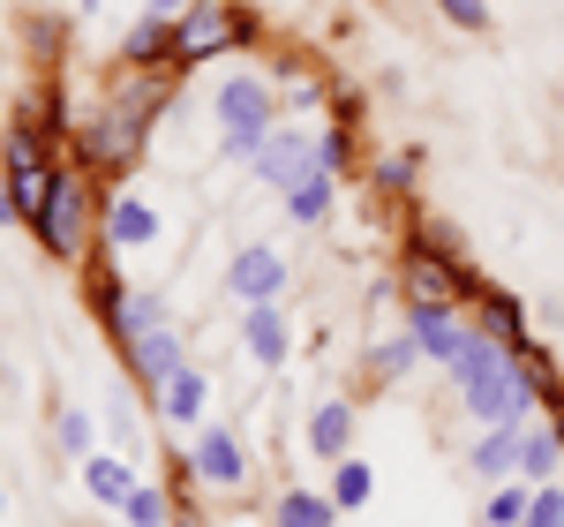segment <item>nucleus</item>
Masks as SVG:
<instances>
[{"label": "nucleus", "mask_w": 564, "mask_h": 527, "mask_svg": "<svg viewBox=\"0 0 564 527\" xmlns=\"http://www.w3.org/2000/svg\"><path fill=\"white\" fill-rule=\"evenodd\" d=\"M166 98L159 76H143L135 90H121L113 106H106V121L90 129V166H129V151L143 143V121H151V106Z\"/></svg>", "instance_id": "nucleus-1"}, {"label": "nucleus", "mask_w": 564, "mask_h": 527, "mask_svg": "<svg viewBox=\"0 0 564 527\" xmlns=\"http://www.w3.org/2000/svg\"><path fill=\"white\" fill-rule=\"evenodd\" d=\"M271 84L263 76H234L218 90V129H226V159H257L263 136H271Z\"/></svg>", "instance_id": "nucleus-2"}, {"label": "nucleus", "mask_w": 564, "mask_h": 527, "mask_svg": "<svg viewBox=\"0 0 564 527\" xmlns=\"http://www.w3.org/2000/svg\"><path fill=\"white\" fill-rule=\"evenodd\" d=\"M0 174H8V196H15V212H23V219H39V212H45V196H53V181H61V166H45L39 129H8Z\"/></svg>", "instance_id": "nucleus-3"}, {"label": "nucleus", "mask_w": 564, "mask_h": 527, "mask_svg": "<svg viewBox=\"0 0 564 527\" xmlns=\"http://www.w3.org/2000/svg\"><path fill=\"white\" fill-rule=\"evenodd\" d=\"M31 226H39V241L53 249V257H76V249H84V234H90V189H84V174H61V181H53V196H45V212Z\"/></svg>", "instance_id": "nucleus-4"}, {"label": "nucleus", "mask_w": 564, "mask_h": 527, "mask_svg": "<svg viewBox=\"0 0 564 527\" xmlns=\"http://www.w3.org/2000/svg\"><path fill=\"white\" fill-rule=\"evenodd\" d=\"M226 45H241V15L218 8V0H188L174 23V61H212Z\"/></svg>", "instance_id": "nucleus-5"}, {"label": "nucleus", "mask_w": 564, "mask_h": 527, "mask_svg": "<svg viewBox=\"0 0 564 527\" xmlns=\"http://www.w3.org/2000/svg\"><path fill=\"white\" fill-rule=\"evenodd\" d=\"M406 332H414L422 362H436V369H452V362L467 354V340H475V332H467L444 302H414V309H406Z\"/></svg>", "instance_id": "nucleus-6"}, {"label": "nucleus", "mask_w": 564, "mask_h": 527, "mask_svg": "<svg viewBox=\"0 0 564 527\" xmlns=\"http://www.w3.org/2000/svg\"><path fill=\"white\" fill-rule=\"evenodd\" d=\"M226 287H234V302H241V309L279 302V287H286V257L257 241V249H241V257H234V271H226Z\"/></svg>", "instance_id": "nucleus-7"}, {"label": "nucleus", "mask_w": 564, "mask_h": 527, "mask_svg": "<svg viewBox=\"0 0 564 527\" xmlns=\"http://www.w3.org/2000/svg\"><path fill=\"white\" fill-rule=\"evenodd\" d=\"M249 166H257L263 181H279V189H294L302 174H316V143H308L302 129H271V136H263V151L249 159Z\"/></svg>", "instance_id": "nucleus-8"}, {"label": "nucleus", "mask_w": 564, "mask_h": 527, "mask_svg": "<svg viewBox=\"0 0 564 527\" xmlns=\"http://www.w3.org/2000/svg\"><path fill=\"white\" fill-rule=\"evenodd\" d=\"M151 241H159V212H151L135 189H121V196L106 204V249L129 257V249H151Z\"/></svg>", "instance_id": "nucleus-9"}, {"label": "nucleus", "mask_w": 564, "mask_h": 527, "mask_svg": "<svg viewBox=\"0 0 564 527\" xmlns=\"http://www.w3.org/2000/svg\"><path fill=\"white\" fill-rule=\"evenodd\" d=\"M129 362H135V377H143V385L159 392V385H166L174 369H188V347H181L174 324H159V332H135V340H129Z\"/></svg>", "instance_id": "nucleus-10"}, {"label": "nucleus", "mask_w": 564, "mask_h": 527, "mask_svg": "<svg viewBox=\"0 0 564 527\" xmlns=\"http://www.w3.org/2000/svg\"><path fill=\"white\" fill-rule=\"evenodd\" d=\"M520 430L527 422H489V430L475 438L467 467H475L481 483H512V475H520Z\"/></svg>", "instance_id": "nucleus-11"}, {"label": "nucleus", "mask_w": 564, "mask_h": 527, "mask_svg": "<svg viewBox=\"0 0 564 527\" xmlns=\"http://www.w3.org/2000/svg\"><path fill=\"white\" fill-rule=\"evenodd\" d=\"M452 287H467V279H459V264H444L430 249V234H422V241H414V257H406V294H414V302H444Z\"/></svg>", "instance_id": "nucleus-12"}, {"label": "nucleus", "mask_w": 564, "mask_h": 527, "mask_svg": "<svg viewBox=\"0 0 564 527\" xmlns=\"http://www.w3.org/2000/svg\"><path fill=\"white\" fill-rule=\"evenodd\" d=\"M188 467H196L204 483H218V490H234L241 475H249V460H241V444L226 438V430H204V438H196V460H188Z\"/></svg>", "instance_id": "nucleus-13"}, {"label": "nucleus", "mask_w": 564, "mask_h": 527, "mask_svg": "<svg viewBox=\"0 0 564 527\" xmlns=\"http://www.w3.org/2000/svg\"><path fill=\"white\" fill-rule=\"evenodd\" d=\"M347 444H354V407L347 399H324V407L308 415V452H316V460H347Z\"/></svg>", "instance_id": "nucleus-14"}, {"label": "nucleus", "mask_w": 564, "mask_h": 527, "mask_svg": "<svg viewBox=\"0 0 564 527\" xmlns=\"http://www.w3.org/2000/svg\"><path fill=\"white\" fill-rule=\"evenodd\" d=\"M241 340H249V354H257V369H279V362H286V347H294V340H286V316H279L271 302H257V309H249Z\"/></svg>", "instance_id": "nucleus-15"}, {"label": "nucleus", "mask_w": 564, "mask_h": 527, "mask_svg": "<svg viewBox=\"0 0 564 527\" xmlns=\"http://www.w3.org/2000/svg\"><path fill=\"white\" fill-rule=\"evenodd\" d=\"M204 399H212V385H204V369H174V377H166V385H159V415H166V422H181V430H188V422H196V415H204Z\"/></svg>", "instance_id": "nucleus-16"}, {"label": "nucleus", "mask_w": 564, "mask_h": 527, "mask_svg": "<svg viewBox=\"0 0 564 527\" xmlns=\"http://www.w3.org/2000/svg\"><path fill=\"white\" fill-rule=\"evenodd\" d=\"M84 490L98 497V505H121L135 490V467L121 460V452H98V460H84Z\"/></svg>", "instance_id": "nucleus-17"}, {"label": "nucleus", "mask_w": 564, "mask_h": 527, "mask_svg": "<svg viewBox=\"0 0 564 527\" xmlns=\"http://www.w3.org/2000/svg\"><path fill=\"white\" fill-rule=\"evenodd\" d=\"M557 460H564L557 422H550V430H534V422H527V430H520V475H527V483H550V475H557Z\"/></svg>", "instance_id": "nucleus-18"}, {"label": "nucleus", "mask_w": 564, "mask_h": 527, "mask_svg": "<svg viewBox=\"0 0 564 527\" xmlns=\"http://www.w3.org/2000/svg\"><path fill=\"white\" fill-rule=\"evenodd\" d=\"M286 212H294V226L332 219V166H316V174L294 181V189H286Z\"/></svg>", "instance_id": "nucleus-19"}, {"label": "nucleus", "mask_w": 564, "mask_h": 527, "mask_svg": "<svg viewBox=\"0 0 564 527\" xmlns=\"http://www.w3.org/2000/svg\"><path fill=\"white\" fill-rule=\"evenodd\" d=\"M481 332H489V340H505V347H534V340H527V316H520V302H512V294H481Z\"/></svg>", "instance_id": "nucleus-20"}, {"label": "nucleus", "mask_w": 564, "mask_h": 527, "mask_svg": "<svg viewBox=\"0 0 564 527\" xmlns=\"http://www.w3.org/2000/svg\"><path fill=\"white\" fill-rule=\"evenodd\" d=\"M332 520H339V505L316 497V490H286L279 497V527H332Z\"/></svg>", "instance_id": "nucleus-21"}, {"label": "nucleus", "mask_w": 564, "mask_h": 527, "mask_svg": "<svg viewBox=\"0 0 564 527\" xmlns=\"http://www.w3.org/2000/svg\"><path fill=\"white\" fill-rule=\"evenodd\" d=\"M166 53H174V23H166V15H143V23L129 31V61L151 68V61H166Z\"/></svg>", "instance_id": "nucleus-22"}, {"label": "nucleus", "mask_w": 564, "mask_h": 527, "mask_svg": "<svg viewBox=\"0 0 564 527\" xmlns=\"http://www.w3.org/2000/svg\"><path fill=\"white\" fill-rule=\"evenodd\" d=\"M332 505H339V513H361V505H369V467H361V460H339V475H332Z\"/></svg>", "instance_id": "nucleus-23"}, {"label": "nucleus", "mask_w": 564, "mask_h": 527, "mask_svg": "<svg viewBox=\"0 0 564 527\" xmlns=\"http://www.w3.org/2000/svg\"><path fill=\"white\" fill-rule=\"evenodd\" d=\"M121 520H129V527H166V490L135 483L129 497H121Z\"/></svg>", "instance_id": "nucleus-24"}, {"label": "nucleus", "mask_w": 564, "mask_h": 527, "mask_svg": "<svg viewBox=\"0 0 564 527\" xmlns=\"http://www.w3.org/2000/svg\"><path fill=\"white\" fill-rule=\"evenodd\" d=\"M527 497H534V490H520V483H497V497L481 505V527H520V520H527Z\"/></svg>", "instance_id": "nucleus-25"}, {"label": "nucleus", "mask_w": 564, "mask_h": 527, "mask_svg": "<svg viewBox=\"0 0 564 527\" xmlns=\"http://www.w3.org/2000/svg\"><path fill=\"white\" fill-rule=\"evenodd\" d=\"M520 527H564V490L557 483H534V497H527V520Z\"/></svg>", "instance_id": "nucleus-26"}, {"label": "nucleus", "mask_w": 564, "mask_h": 527, "mask_svg": "<svg viewBox=\"0 0 564 527\" xmlns=\"http://www.w3.org/2000/svg\"><path fill=\"white\" fill-rule=\"evenodd\" d=\"M369 362H377V377H406V369L422 362V347H414V332H406V340H384V347L369 354Z\"/></svg>", "instance_id": "nucleus-27"}, {"label": "nucleus", "mask_w": 564, "mask_h": 527, "mask_svg": "<svg viewBox=\"0 0 564 527\" xmlns=\"http://www.w3.org/2000/svg\"><path fill=\"white\" fill-rule=\"evenodd\" d=\"M159 324H166V294H135L129 316H121V332H129V340H135V332H159Z\"/></svg>", "instance_id": "nucleus-28"}, {"label": "nucleus", "mask_w": 564, "mask_h": 527, "mask_svg": "<svg viewBox=\"0 0 564 527\" xmlns=\"http://www.w3.org/2000/svg\"><path fill=\"white\" fill-rule=\"evenodd\" d=\"M61 444H68V460H84V452H90V415H84V407L61 415Z\"/></svg>", "instance_id": "nucleus-29"}, {"label": "nucleus", "mask_w": 564, "mask_h": 527, "mask_svg": "<svg viewBox=\"0 0 564 527\" xmlns=\"http://www.w3.org/2000/svg\"><path fill=\"white\" fill-rule=\"evenodd\" d=\"M436 8H444L459 31H489V0H436Z\"/></svg>", "instance_id": "nucleus-30"}, {"label": "nucleus", "mask_w": 564, "mask_h": 527, "mask_svg": "<svg viewBox=\"0 0 564 527\" xmlns=\"http://www.w3.org/2000/svg\"><path fill=\"white\" fill-rule=\"evenodd\" d=\"M414 174H422V151H391L384 159V189H406Z\"/></svg>", "instance_id": "nucleus-31"}, {"label": "nucleus", "mask_w": 564, "mask_h": 527, "mask_svg": "<svg viewBox=\"0 0 564 527\" xmlns=\"http://www.w3.org/2000/svg\"><path fill=\"white\" fill-rule=\"evenodd\" d=\"M316 166H332V174L347 166V129H324V143H316Z\"/></svg>", "instance_id": "nucleus-32"}, {"label": "nucleus", "mask_w": 564, "mask_h": 527, "mask_svg": "<svg viewBox=\"0 0 564 527\" xmlns=\"http://www.w3.org/2000/svg\"><path fill=\"white\" fill-rule=\"evenodd\" d=\"M181 8H188V0H151V15H166V23H174Z\"/></svg>", "instance_id": "nucleus-33"}, {"label": "nucleus", "mask_w": 564, "mask_h": 527, "mask_svg": "<svg viewBox=\"0 0 564 527\" xmlns=\"http://www.w3.org/2000/svg\"><path fill=\"white\" fill-rule=\"evenodd\" d=\"M550 415H557V438H564V392H557V399H550Z\"/></svg>", "instance_id": "nucleus-34"}, {"label": "nucleus", "mask_w": 564, "mask_h": 527, "mask_svg": "<svg viewBox=\"0 0 564 527\" xmlns=\"http://www.w3.org/2000/svg\"><path fill=\"white\" fill-rule=\"evenodd\" d=\"M90 8H98V0H76V15H90Z\"/></svg>", "instance_id": "nucleus-35"}, {"label": "nucleus", "mask_w": 564, "mask_h": 527, "mask_svg": "<svg viewBox=\"0 0 564 527\" xmlns=\"http://www.w3.org/2000/svg\"><path fill=\"white\" fill-rule=\"evenodd\" d=\"M0 513H8V497H0Z\"/></svg>", "instance_id": "nucleus-36"}]
</instances>
